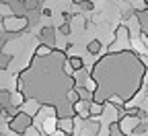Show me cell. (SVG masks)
I'll use <instances>...</instances> for the list:
<instances>
[{
	"label": "cell",
	"instance_id": "cell-15",
	"mask_svg": "<svg viewBox=\"0 0 148 136\" xmlns=\"http://www.w3.org/2000/svg\"><path fill=\"white\" fill-rule=\"evenodd\" d=\"M39 2H41V4H43V2H45V0H39Z\"/></svg>",
	"mask_w": 148,
	"mask_h": 136
},
{
	"label": "cell",
	"instance_id": "cell-3",
	"mask_svg": "<svg viewBox=\"0 0 148 136\" xmlns=\"http://www.w3.org/2000/svg\"><path fill=\"white\" fill-rule=\"evenodd\" d=\"M56 128H58V132H62L64 136H74V118L56 120Z\"/></svg>",
	"mask_w": 148,
	"mask_h": 136
},
{
	"label": "cell",
	"instance_id": "cell-8",
	"mask_svg": "<svg viewBox=\"0 0 148 136\" xmlns=\"http://www.w3.org/2000/svg\"><path fill=\"white\" fill-rule=\"evenodd\" d=\"M25 19H27V25L33 27V25H37V23L41 21V10H31V12H27Z\"/></svg>",
	"mask_w": 148,
	"mask_h": 136
},
{
	"label": "cell",
	"instance_id": "cell-7",
	"mask_svg": "<svg viewBox=\"0 0 148 136\" xmlns=\"http://www.w3.org/2000/svg\"><path fill=\"white\" fill-rule=\"evenodd\" d=\"M101 50H103V43H101L99 39H92V41H88V46H86V52H88L90 56L101 54Z\"/></svg>",
	"mask_w": 148,
	"mask_h": 136
},
{
	"label": "cell",
	"instance_id": "cell-1",
	"mask_svg": "<svg viewBox=\"0 0 148 136\" xmlns=\"http://www.w3.org/2000/svg\"><path fill=\"white\" fill-rule=\"evenodd\" d=\"M31 126H33V115L27 113V111H18L14 118L8 122V130L14 132V134H18V136H25Z\"/></svg>",
	"mask_w": 148,
	"mask_h": 136
},
{
	"label": "cell",
	"instance_id": "cell-13",
	"mask_svg": "<svg viewBox=\"0 0 148 136\" xmlns=\"http://www.w3.org/2000/svg\"><path fill=\"white\" fill-rule=\"evenodd\" d=\"M58 35L70 37V35H72V25H70V23H62V25L58 27Z\"/></svg>",
	"mask_w": 148,
	"mask_h": 136
},
{
	"label": "cell",
	"instance_id": "cell-2",
	"mask_svg": "<svg viewBox=\"0 0 148 136\" xmlns=\"http://www.w3.org/2000/svg\"><path fill=\"white\" fill-rule=\"evenodd\" d=\"M37 39H39L43 46H49V48H53V50H56V39H58V29H56V27H51V25H47V27H41V29H39V33H37Z\"/></svg>",
	"mask_w": 148,
	"mask_h": 136
},
{
	"label": "cell",
	"instance_id": "cell-11",
	"mask_svg": "<svg viewBox=\"0 0 148 136\" xmlns=\"http://www.w3.org/2000/svg\"><path fill=\"white\" fill-rule=\"evenodd\" d=\"M10 62H12V56L0 52V70H6V68L10 66Z\"/></svg>",
	"mask_w": 148,
	"mask_h": 136
},
{
	"label": "cell",
	"instance_id": "cell-9",
	"mask_svg": "<svg viewBox=\"0 0 148 136\" xmlns=\"http://www.w3.org/2000/svg\"><path fill=\"white\" fill-rule=\"evenodd\" d=\"M148 132V122L146 120H140L134 128H132V134H136V136H142V134H146Z\"/></svg>",
	"mask_w": 148,
	"mask_h": 136
},
{
	"label": "cell",
	"instance_id": "cell-6",
	"mask_svg": "<svg viewBox=\"0 0 148 136\" xmlns=\"http://www.w3.org/2000/svg\"><path fill=\"white\" fill-rule=\"evenodd\" d=\"M68 64H70V68H72L74 72L84 70V60H82L80 56H70V58H68Z\"/></svg>",
	"mask_w": 148,
	"mask_h": 136
},
{
	"label": "cell",
	"instance_id": "cell-10",
	"mask_svg": "<svg viewBox=\"0 0 148 136\" xmlns=\"http://www.w3.org/2000/svg\"><path fill=\"white\" fill-rule=\"evenodd\" d=\"M138 14V8H134V6H130V8H125L123 12H121V21H123V25L130 21V19H134Z\"/></svg>",
	"mask_w": 148,
	"mask_h": 136
},
{
	"label": "cell",
	"instance_id": "cell-5",
	"mask_svg": "<svg viewBox=\"0 0 148 136\" xmlns=\"http://www.w3.org/2000/svg\"><path fill=\"white\" fill-rule=\"evenodd\" d=\"M103 111H105V105L103 103H97V101H92L90 105H88V115L90 118H99V115H103Z\"/></svg>",
	"mask_w": 148,
	"mask_h": 136
},
{
	"label": "cell",
	"instance_id": "cell-14",
	"mask_svg": "<svg viewBox=\"0 0 148 136\" xmlns=\"http://www.w3.org/2000/svg\"><path fill=\"white\" fill-rule=\"evenodd\" d=\"M41 17H51V8H41Z\"/></svg>",
	"mask_w": 148,
	"mask_h": 136
},
{
	"label": "cell",
	"instance_id": "cell-4",
	"mask_svg": "<svg viewBox=\"0 0 148 136\" xmlns=\"http://www.w3.org/2000/svg\"><path fill=\"white\" fill-rule=\"evenodd\" d=\"M8 105H12V91H8V89H0V107H8Z\"/></svg>",
	"mask_w": 148,
	"mask_h": 136
},
{
	"label": "cell",
	"instance_id": "cell-12",
	"mask_svg": "<svg viewBox=\"0 0 148 136\" xmlns=\"http://www.w3.org/2000/svg\"><path fill=\"white\" fill-rule=\"evenodd\" d=\"M25 8H27V12H31V10H41V2L39 0H25Z\"/></svg>",
	"mask_w": 148,
	"mask_h": 136
}]
</instances>
